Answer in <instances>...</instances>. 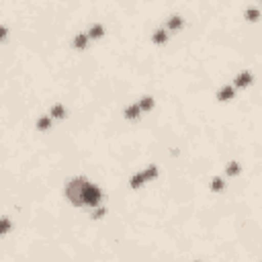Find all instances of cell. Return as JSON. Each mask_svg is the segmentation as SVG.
<instances>
[{
    "instance_id": "cell-1",
    "label": "cell",
    "mask_w": 262,
    "mask_h": 262,
    "mask_svg": "<svg viewBox=\"0 0 262 262\" xmlns=\"http://www.w3.org/2000/svg\"><path fill=\"white\" fill-rule=\"evenodd\" d=\"M68 199L74 205H96L100 199V192L86 180L78 178L68 184Z\"/></svg>"
}]
</instances>
